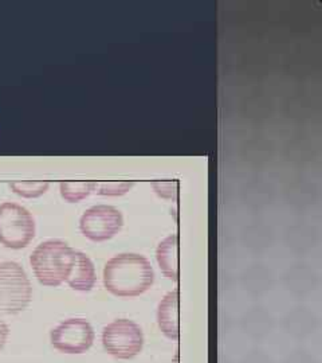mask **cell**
<instances>
[{"mask_svg": "<svg viewBox=\"0 0 322 363\" xmlns=\"http://www.w3.org/2000/svg\"><path fill=\"white\" fill-rule=\"evenodd\" d=\"M124 226L122 213L110 205H97L88 208L81 220L79 230L93 242L112 240Z\"/></svg>", "mask_w": 322, "mask_h": 363, "instance_id": "cell-7", "label": "cell"}, {"mask_svg": "<svg viewBox=\"0 0 322 363\" xmlns=\"http://www.w3.org/2000/svg\"><path fill=\"white\" fill-rule=\"evenodd\" d=\"M157 325L169 340L179 339V289L168 292L159 303Z\"/></svg>", "mask_w": 322, "mask_h": 363, "instance_id": "cell-8", "label": "cell"}, {"mask_svg": "<svg viewBox=\"0 0 322 363\" xmlns=\"http://www.w3.org/2000/svg\"><path fill=\"white\" fill-rule=\"evenodd\" d=\"M35 220L26 208L4 202L0 205V244L19 250L31 244L35 237Z\"/></svg>", "mask_w": 322, "mask_h": 363, "instance_id": "cell-4", "label": "cell"}, {"mask_svg": "<svg viewBox=\"0 0 322 363\" xmlns=\"http://www.w3.org/2000/svg\"><path fill=\"white\" fill-rule=\"evenodd\" d=\"M96 182H62L59 191L66 202L78 203L96 190Z\"/></svg>", "mask_w": 322, "mask_h": 363, "instance_id": "cell-11", "label": "cell"}, {"mask_svg": "<svg viewBox=\"0 0 322 363\" xmlns=\"http://www.w3.org/2000/svg\"><path fill=\"white\" fill-rule=\"evenodd\" d=\"M76 259V250L61 240L40 242L30 256V264L39 284L62 286L70 276Z\"/></svg>", "mask_w": 322, "mask_h": 363, "instance_id": "cell-2", "label": "cell"}, {"mask_svg": "<svg viewBox=\"0 0 322 363\" xmlns=\"http://www.w3.org/2000/svg\"><path fill=\"white\" fill-rule=\"evenodd\" d=\"M8 335H10V327L3 320V318L0 315V351L4 349V346L8 340Z\"/></svg>", "mask_w": 322, "mask_h": 363, "instance_id": "cell-14", "label": "cell"}, {"mask_svg": "<svg viewBox=\"0 0 322 363\" xmlns=\"http://www.w3.org/2000/svg\"><path fill=\"white\" fill-rule=\"evenodd\" d=\"M67 286L78 292H91L97 283L94 264L88 255L76 250V259L70 276L66 280Z\"/></svg>", "mask_w": 322, "mask_h": 363, "instance_id": "cell-9", "label": "cell"}, {"mask_svg": "<svg viewBox=\"0 0 322 363\" xmlns=\"http://www.w3.org/2000/svg\"><path fill=\"white\" fill-rule=\"evenodd\" d=\"M10 189L13 193L22 198H39L43 194H46L50 189V183L49 182H11L10 183Z\"/></svg>", "mask_w": 322, "mask_h": 363, "instance_id": "cell-12", "label": "cell"}, {"mask_svg": "<svg viewBox=\"0 0 322 363\" xmlns=\"http://www.w3.org/2000/svg\"><path fill=\"white\" fill-rule=\"evenodd\" d=\"M178 235L171 234L164 238L156 249V259L163 274L168 280H179V257H178Z\"/></svg>", "mask_w": 322, "mask_h": 363, "instance_id": "cell-10", "label": "cell"}, {"mask_svg": "<svg viewBox=\"0 0 322 363\" xmlns=\"http://www.w3.org/2000/svg\"><path fill=\"white\" fill-rule=\"evenodd\" d=\"M142 327L130 319H116L103 327V346L116 359L128 361L136 358L144 347Z\"/></svg>", "mask_w": 322, "mask_h": 363, "instance_id": "cell-5", "label": "cell"}, {"mask_svg": "<svg viewBox=\"0 0 322 363\" xmlns=\"http://www.w3.org/2000/svg\"><path fill=\"white\" fill-rule=\"evenodd\" d=\"M155 283V272L146 257L137 253H121L103 268L105 289L117 298H137Z\"/></svg>", "mask_w": 322, "mask_h": 363, "instance_id": "cell-1", "label": "cell"}, {"mask_svg": "<svg viewBox=\"0 0 322 363\" xmlns=\"http://www.w3.org/2000/svg\"><path fill=\"white\" fill-rule=\"evenodd\" d=\"M33 300V286L23 267L15 261L0 262V313L19 315Z\"/></svg>", "mask_w": 322, "mask_h": 363, "instance_id": "cell-3", "label": "cell"}, {"mask_svg": "<svg viewBox=\"0 0 322 363\" xmlns=\"http://www.w3.org/2000/svg\"><path fill=\"white\" fill-rule=\"evenodd\" d=\"M133 182H101L96 184V193L105 196H121L133 189Z\"/></svg>", "mask_w": 322, "mask_h": 363, "instance_id": "cell-13", "label": "cell"}, {"mask_svg": "<svg viewBox=\"0 0 322 363\" xmlns=\"http://www.w3.org/2000/svg\"><path fill=\"white\" fill-rule=\"evenodd\" d=\"M94 328L84 318H70L54 327L50 333V343L55 350L64 354H84L94 343Z\"/></svg>", "mask_w": 322, "mask_h": 363, "instance_id": "cell-6", "label": "cell"}]
</instances>
